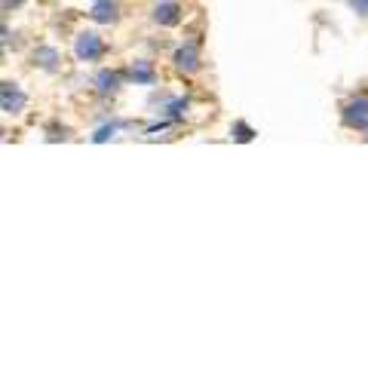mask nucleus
Returning a JSON list of instances; mask_svg holds the SVG:
<instances>
[{
    "instance_id": "nucleus-11",
    "label": "nucleus",
    "mask_w": 368,
    "mask_h": 368,
    "mask_svg": "<svg viewBox=\"0 0 368 368\" xmlns=\"http://www.w3.org/2000/svg\"><path fill=\"white\" fill-rule=\"evenodd\" d=\"M353 10H363V16H368V0H350Z\"/></svg>"
},
{
    "instance_id": "nucleus-4",
    "label": "nucleus",
    "mask_w": 368,
    "mask_h": 368,
    "mask_svg": "<svg viewBox=\"0 0 368 368\" xmlns=\"http://www.w3.org/2000/svg\"><path fill=\"white\" fill-rule=\"evenodd\" d=\"M154 22L163 25V28H172V25H179L181 22V6L172 3V0H166V3H157Z\"/></svg>"
},
{
    "instance_id": "nucleus-8",
    "label": "nucleus",
    "mask_w": 368,
    "mask_h": 368,
    "mask_svg": "<svg viewBox=\"0 0 368 368\" xmlns=\"http://www.w3.org/2000/svg\"><path fill=\"white\" fill-rule=\"evenodd\" d=\"M133 77H135V80H141V83H150V80H154V74H150V68H148L144 62H138L135 68H133Z\"/></svg>"
},
{
    "instance_id": "nucleus-1",
    "label": "nucleus",
    "mask_w": 368,
    "mask_h": 368,
    "mask_svg": "<svg viewBox=\"0 0 368 368\" xmlns=\"http://www.w3.org/2000/svg\"><path fill=\"white\" fill-rule=\"evenodd\" d=\"M344 126L368 129V95H356L344 104Z\"/></svg>"
},
{
    "instance_id": "nucleus-3",
    "label": "nucleus",
    "mask_w": 368,
    "mask_h": 368,
    "mask_svg": "<svg viewBox=\"0 0 368 368\" xmlns=\"http://www.w3.org/2000/svg\"><path fill=\"white\" fill-rule=\"evenodd\" d=\"M77 58L80 62H95V58H102V52H104V43H102V37L98 34H92V31H83L80 37H77Z\"/></svg>"
},
{
    "instance_id": "nucleus-2",
    "label": "nucleus",
    "mask_w": 368,
    "mask_h": 368,
    "mask_svg": "<svg viewBox=\"0 0 368 368\" xmlns=\"http://www.w3.org/2000/svg\"><path fill=\"white\" fill-rule=\"evenodd\" d=\"M172 62L181 74H196V71H200V43L187 41L184 46H179V52H175Z\"/></svg>"
},
{
    "instance_id": "nucleus-10",
    "label": "nucleus",
    "mask_w": 368,
    "mask_h": 368,
    "mask_svg": "<svg viewBox=\"0 0 368 368\" xmlns=\"http://www.w3.org/2000/svg\"><path fill=\"white\" fill-rule=\"evenodd\" d=\"M34 58H41L43 68H56V58H58V56H56V49H41Z\"/></svg>"
},
{
    "instance_id": "nucleus-6",
    "label": "nucleus",
    "mask_w": 368,
    "mask_h": 368,
    "mask_svg": "<svg viewBox=\"0 0 368 368\" xmlns=\"http://www.w3.org/2000/svg\"><path fill=\"white\" fill-rule=\"evenodd\" d=\"M92 19L102 25L117 22V3L114 0H95V3H92Z\"/></svg>"
},
{
    "instance_id": "nucleus-7",
    "label": "nucleus",
    "mask_w": 368,
    "mask_h": 368,
    "mask_svg": "<svg viewBox=\"0 0 368 368\" xmlns=\"http://www.w3.org/2000/svg\"><path fill=\"white\" fill-rule=\"evenodd\" d=\"M117 74H111V71H102V74H98V92H102V95H111V92H117Z\"/></svg>"
},
{
    "instance_id": "nucleus-12",
    "label": "nucleus",
    "mask_w": 368,
    "mask_h": 368,
    "mask_svg": "<svg viewBox=\"0 0 368 368\" xmlns=\"http://www.w3.org/2000/svg\"><path fill=\"white\" fill-rule=\"evenodd\" d=\"M16 3H22V0H3V6H16Z\"/></svg>"
},
{
    "instance_id": "nucleus-9",
    "label": "nucleus",
    "mask_w": 368,
    "mask_h": 368,
    "mask_svg": "<svg viewBox=\"0 0 368 368\" xmlns=\"http://www.w3.org/2000/svg\"><path fill=\"white\" fill-rule=\"evenodd\" d=\"M252 129H249L246 126V123H233V138H236V141H252Z\"/></svg>"
},
{
    "instance_id": "nucleus-5",
    "label": "nucleus",
    "mask_w": 368,
    "mask_h": 368,
    "mask_svg": "<svg viewBox=\"0 0 368 368\" xmlns=\"http://www.w3.org/2000/svg\"><path fill=\"white\" fill-rule=\"evenodd\" d=\"M25 108V95L19 92L16 83H3V111L6 114H19Z\"/></svg>"
}]
</instances>
